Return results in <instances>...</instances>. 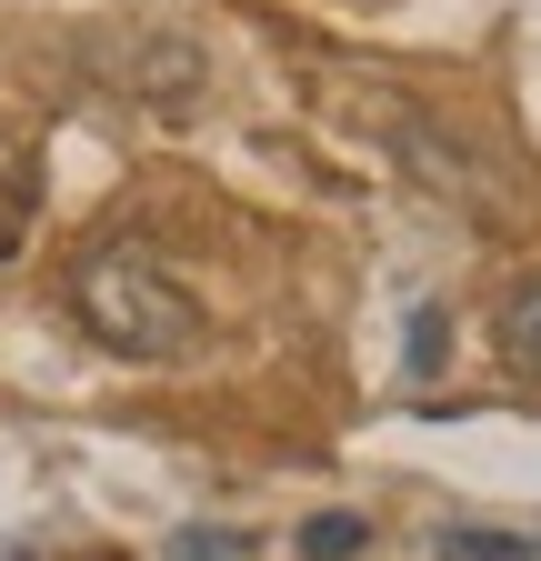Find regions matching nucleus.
I'll return each mask as SVG.
<instances>
[{
	"mask_svg": "<svg viewBox=\"0 0 541 561\" xmlns=\"http://www.w3.org/2000/svg\"><path fill=\"white\" fill-rule=\"evenodd\" d=\"M71 311L101 351H120V362H191L200 351V301L171 280L161 251L141 241H101L71 261Z\"/></svg>",
	"mask_w": 541,
	"mask_h": 561,
	"instance_id": "obj_1",
	"label": "nucleus"
},
{
	"mask_svg": "<svg viewBox=\"0 0 541 561\" xmlns=\"http://www.w3.org/2000/svg\"><path fill=\"white\" fill-rule=\"evenodd\" d=\"M371 111H381V140L401 151V171H412L422 191H441V201H461V210H502V181H492L482 161H471V151H461V140H451V130H441L431 111L391 101V91H381Z\"/></svg>",
	"mask_w": 541,
	"mask_h": 561,
	"instance_id": "obj_2",
	"label": "nucleus"
},
{
	"mask_svg": "<svg viewBox=\"0 0 541 561\" xmlns=\"http://www.w3.org/2000/svg\"><path fill=\"white\" fill-rule=\"evenodd\" d=\"M492 341H502V362H511L521 381H541V271L502 291V311H492Z\"/></svg>",
	"mask_w": 541,
	"mask_h": 561,
	"instance_id": "obj_3",
	"label": "nucleus"
},
{
	"mask_svg": "<svg viewBox=\"0 0 541 561\" xmlns=\"http://www.w3.org/2000/svg\"><path fill=\"white\" fill-rule=\"evenodd\" d=\"M431 561H541V541L531 531H471V522H451L431 541Z\"/></svg>",
	"mask_w": 541,
	"mask_h": 561,
	"instance_id": "obj_4",
	"label": "nucleus"
},
{
	"mask_svg": "<svg viewBox=\"0 0 541 561\" xmlns=\"http://www.w3.org/2000/svg\"><path fill=\"white\" fill-rule=\"evenodd\" d=\"M401 351H412V381H441V371H451V362H441V351H451V311H441V301H412Z\"/></svg>",
	"mask_w": 541,
	"mask_h": 561,
	"instance_id": "obj_5",
	"label": "nucleus"
},
{
	"mask_svg": "<svg viewBox=\"0 0 541 561\" xmlns=\"http://www.w3.org/2000/svg\"><path fill=\"white\" fill-rule=\"evenodd\" d=\"M371 551V522L361 512H311L301 522V561H361Z\"/></svg>",
	"mask_w": 541,
	"mask_h": 561,
	"instance_id": "obj_6",
	"label": "nucleus"
},
{
	"mask_svg": "<svg viewBox=\"0 0 541 561\" xmlns=\"http://www.w3.org/2000/svg\"><path fill=\"white\" fill-rule=\"evenodd\" d=\"M31 241V171H0V261Z\"/></svg>",
	"mask_w": 541,
	"mask_h": 561,
	"instance_id": "obj_7",
	"label": "nucleus"
},
{
	"mask_svg": "<svg viewBox=\"0 0 541 561\" xmlns=\"http://www.w3.org/2000/svg\"><path fill=\"white\" fill-rule=\"evenodd\" d=\"M241 531H171V561H241Z\"/></svg>",
	"mask_w": 541,
	"mask_h": 561,
	"instance_id": "obj_8",
	"label": "nucleus"
}]
</instances>
